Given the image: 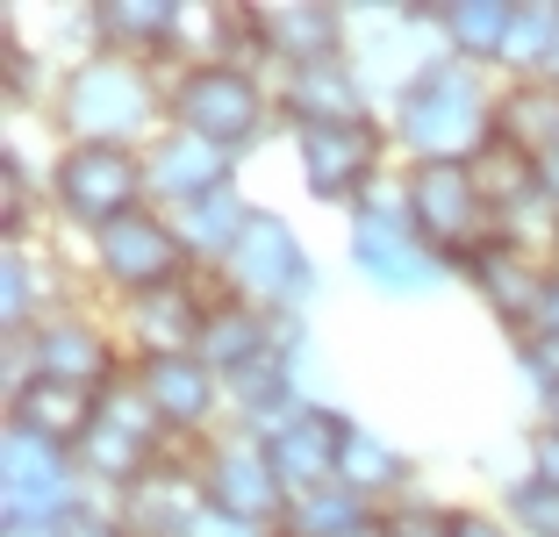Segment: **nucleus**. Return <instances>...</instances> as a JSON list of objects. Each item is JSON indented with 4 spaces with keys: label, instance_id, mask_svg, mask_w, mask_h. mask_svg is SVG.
I'll return each mask as SVG.
<instances>
[{
    "label": "nucleus",
    "instance_id": "3",
    "mask_svg": "<svg viewBox=\"0 0 559 537\" xmlns=\"http://www.w3.org/2000/svg\"><path fill=\"white\" fill-rule=\"evenodd\" d=\"M50 187H58V208L100 237V229L144 215L136 201H144V187H151V165L122 144H72L66 158H58V172H50Z\"/></svg>",
    "mask_w": 559,
    "mask_h": 537
},
{
    "label": "nucleus",
    "instance_id": "41",
    "mask_svg": "<svg viewBox=\"0 0 559 537\" xmlns=\"http://www.w3.org/2000/svg\"><path fill=\"white\" fill-rule=\"evenodd\" d=\"M66 537H122V530H116V523H94V516H72Z\"/></svg>",
    "mask_w": 559,
    "mask_h": 537
},
{
    "label": "nucleus",
    "instance_id": "36",
    "mask_svg": "<svg viewBox=\"0 0 559 537\" xmlns=\"http://www.w3.org/2000/svg\"><path fill=\"white\" fill-rule=\"evenodd\" d=\"M444 537H516V530L495 523V516H480V509H452V516H444Z\"/></svg>",
    "mask_w": 559,
    "mask_h": 537
},
{
    "label": "nucleus",
    "instance_id": "31",
    "mask_svg": "<svg viewBox=\"0 0 559 537\" xmlns=\"http://www.w3.org/2000/svg\"><path fill=\"white\" fill-rule=\"evenodd\" d=\"M366 516H373V502L352 494L345 480H337V488L301 494V502H287V530H295V537H345V530H359Z\"/></svg>",
    "mask_w": 559,
    "mask_h": 537
},
{
    "label": "nucleus",
    "instance_id": "18",
    "mask_svg": "<svg viewBox=\"0 0 559 537\" xmlns=\"http://www.w3.org/2000/svg\"><path fill=\"white\" fill-rule=\"evenodd\" d=\"M144 165H151V187H158L165 201H180V208H194L215 187H230V151L209 144V136H187V130L158 136Z\"/></svg>",
    "mask_w": 559,
    "mask_h": 537
},
{
    "label": "nucleus",
    "instance_id": "29",
    "mask_svg": "<svg viewBox=\"0 0 559 537\" xmlns=\"http://www.w3.org/2000/svg\"><path fill=\"white\" fill-rule=\"evenodd\" d=\"M552 58H559V0H531V8H516L502 65L524 72V80H552Z\"/></svg>",
    "mask_w": 559,
    "mask_h": 537
},
{
    "label": "nucleus",
    "instance_id": "27",
    "mask_svg": "<svg viewBox=\"0 0 559 537\" xmlns=\"http://www.w3.org/2000/svg\"><path fill=\"white\" fill-rule=\"evenodd\" d=\"M245 229H251L245 194H237V187H215V194H201L194 208H187L180 244H187V251H201V259H223V265H230V259H237V244H245Z\"/></svg>",
    "mask_w": 559,
    "mask_h": 537
},
{
    "label": "nucleus",
    "instance_id": "26",
    "mask_svg": "<svg viewBox=\"0 0 559 537\" xmlns=\"http://www.w3.org/2000/svg\"><path fill=\"white\" fill-rule=\"evenodd\" d=\"M280 100H287V115H295V130H309V122H352V115H366V108H359V80L345 72V58H337V65L295 72Z\"/></svg>",
    "mask_w": 559,
    "mask_h": 537
},
{
    "label": "nucleus",
    "instance_id": "16",
    "mask_svg": "<svg viewBox=\"0 0 559 537\" xmlns=\"http://www.w3.org/2000/svg\"><path fill=\"white\" fill-rule=\"evenodd\" d=\"M29 366L44 380H72V387H108V373H116V358H108V344H100V330H86L80 315H44V323L29 330Z\"/></svg>",
    "mask_w": 559,
    "mask_h": 537
},
{
    "label": "nucleus",
    "instance_id": "17",
    "mask_svg": "<svg viewBox=\"0 0 559 537\" xmlns=\"http://www.w3.org/2000/svg\"><path fill=\"white\" fill-rule=\"evenodd\" d=\"M100 29V44H108V58H165V50L180 44L187 29V8H173V0H100L94 15H86Z\"/></svg>",
    "mask_w": 559,
    "mask_h": 537
},
{
    "label": "nucleus",
    "instance_id": "12",
    "mask_svg": "<svg viewBox=\"0 0 559 537\" xmlns=\"http://www.w3.org/2000/svg\"><path fill=\"white\" fill-rule=\"evenodd\" d=\"M345 416L337 408H301L295 423L280 430V438H265V458H273L280 488H287V502H301V494L316 488H337V458H345Z\"/></svg>",
    "mask_w": 559,
    "mask_h": 537
},
{
    "label": "nucleus",
    "instance_id": "28",
    "mask_svg": "<svg viewBox=\"0 0 559 537\" xmlns=\"http://www.w3.org/2000/svg\"><path fill=\"white\" fill-rule=\"evenodd\" d=\"M337 480H345L352 494H366V502H373V494H388V488H402V480H409V458H402L388 438H373V430L352 423L345 430V458H337Z\"/></svg>",
    "mask_w": 559,
    "mask_h": 537
},
{
    "label": "nucleus",
    "instance_id": "20",
    "mask_svg": "<svg viewBox=\"0 0 559 537\" xmlns=\"http://www.w3.org/2000/svg\"><path fill=\"white\" fill-rule=\"evenodd\" d=\"M201 516H209V488L180 466H158L144 488L130 494V516L122 523H130L136 537H194Z\"/></svg>",
    "mask_w": 559,
    "mask_h": 537
},
{
    "label": "nucleus",
    "instance_id": "2",
    "mask_svg": "<svg viewBox=\"0 0 559 537\" xmlns=\"http://www.w3.org/2000/svg\"><path fill=\"white\" fill-rule=\"evenodd\" d=\"M402 215L416 223V237H424L444 265H474L480 251L502 244V229H488V215H495L488 187H480V172L460 165V158H416Z\"/></svg>",
    "mask_w": 559,
    "mask_h": 537
},
{
    "label": "nucleus",
    "instance_id": "22",
    "mask_svg": "<svg viewBox=\"0 0 559 537\" xmlns=\"http://www.w3.org/2000/svg\"><path fill=\"white\" fill-rule=\"evenodd\" d=\"M495 144L516 151V158H552L559 151V86L552 80H524L516 94H502L495 108Z\"/></svg>",
    "mask_w": 559,
    "mask_h": 537
},
{
    "label": "nucleus",
    "instance_id": "5",
    "mask_svg": "<svg viewBox=\"0 0 559 537\" xmlns=\"http://www.w3.org/2000/svg\"><path fill=\"white\" fill-rule=\"evenodd\" d=\"M151 108H158V94H151L144 65H130V58H86L66 80L72 144H122L130 151V136L151 122Z\"/></svg>",
    "mask_w": 559,
    "mask_h": 537
},
{
    "label": "nucleus",
    "instance_id": "32",
    "mask_svg": "<svg viewBox=\"0 0 559 537\" xmlns=\"http://www.w3.org/2000/svg\"><path fill=\"white\" fill-rule=\"evenodd\" d=\"M100 423L136 438V444H158V430H165L151 394H144V380H108V387H100Z\"/></svg>",
    "mask_w": 559,
    "mask_h": 537
},
{
    "label": "nucleus",
    "instance_id": "33",
    "mask_svg": "<svg viewBox=\"0 0 559 537\" xmlns=\"http://www.w3.org/2000/svg\"><path fill=\"white\" fill-rule=\"evenodd\" d=\"M510 530L516 537H559V488L552 480H516L510 488Z\"/></svg>",
    "mask_w": 559,
    "mask_h": 537
},
{
    "label": "nucleus",
    "instance_id": "6",
    "mask_svg": "<svg viewBox=\"0 0 559 537\" xmlns=\"http://www.w3.org/2000/svg\"><path fill=\"white\" fill-rule=\"evenodd\" d=\"M173 115H180L187 136H209V144H223V151H245L251 136L265 130V94H259V80H251L245 65L209 58V65H194L180 86H173Z\"/></svg>",
    "mask_w": 559,
    "mask_h": 537
},
{
    "label": "nucleus",
    "instance_id": "23",
    "mask_svg": "<svg viewBox=\"0 0 559 537\" xmlns=\"http://www.w3.org/2000/svg\"><path fill=\"white\" fill-rule=\"evenodd\" d=\"M438 29H444V44H452L460 65H502L510 29H516V8L510 0H444Z\"/></svg>",
    "mask_w": 559,
    "mask_h": 537
},
{
    "label": "nucleus",
    "instance_id": "7",
    "mask_svg": "<svg viewBox=\"0 0 559 537\" xmlns=\"http://www.w3.org/2000/svg\"><path fill=\"white\" fill-rule=\"evenodd\" d=\"M230 279L245 287V301H259L273 315H295L301 301H316V259L301 251V237L280 215H251L245 244L230 259Z\"/></svg>",
    "mask_w": 559,
    "mask_h": 537
},
{
    "label": "nucleus",
    "instance_id": "30",
    "mask_svg": "<svg viewBox=\"0 0 559 537\" xmlns=\"http://www.w3.org/2000/svg\"><path fill=\"white\" fill-rule=\"evenodd\" d=\"M80 466L94 473V480H116V488H130V494H136V488L151 480V473L165 466V458H158V444H136V438H122V430H108V423H100L94 438H86Z\"/></svg>",
    "mask_w": 559,
    "mask_h": 537
},
{
    "label": "nucleus",
    "instance_id": "38",
    "mask_svg": "<svg viewBox=\"0 0 559 537\" xmlns=\"http://www.w3.org/2000/svg\"><path fill=\"white\" fill-rule=\"evenodd\" d=\"M531 473H538V480H552V488H559V430H552V423H545L538 438H531Z\"/></svg>",
    "mask_w": 559,
    "mask_h": 537
},
{
    "label": "nucleus",
    "instance_id": "13",
    "mask_svg": "<svg viewBox=\"0 0 559 537\" xmlns=\"http://www.w3.org/2000/svg\"><path fill=\"white\" fill-rule=\"evenodd\" d=\"M8 423L44 438L50 452H86V438L100 430V387H72V380H44L29 373L15 387V408H8Z\"/></svg>",
    "mask_w": 559,
    "mask_h": 537
},
{
    "label": "nucleus",
    "instance_id": "21",
    "mask_svg": "<svg viewBox=\"0 0 559 537\" xmlns=\"http://www.w3.org/2000/svg\"><path fill=\"white\" fill-rule=\"evenodd\" d=\"M466 273L480 279V294H488V309L502 315V323H516L524 337L538 330V301H545V279H552V273H538V265H531L516 244H495V251H480V259L466 265Z\"/></svg>",
    "mask_w": 559,
    "mask_h": 537
},
{
    "label": "nucleus",
    "instance_id": "8",
    "mask_svg": "<svg viewBox=\"0 0 559 537\" xmlns=\"http://www.w3.org/2000/svg\"><path fill=\"white\" fill-rule=\"evenodd\" d=\"M180 259H187L180 229L158 223V215H130V223H116V229H100V237H94V265H100V279H116L130 301L180 287Z\"/></svg>",
    "mask_w": 559,
    "mask_h": 537
},
{
    "label": "nucleus",
    "instance_id": "15",
    "mask_svg": "<svg viewBox=\"0 0 559 537\" xmlns=\"http://www.w3.org/2000/svg\"><path fill=\"white\" fill-rule=\"evenodd\" d=\"M144 394H151V408H158V423L165 430H201L215 416V402H223V394H215V366L201 351H180V358H144Z\"/></svg>",
    "mask_w": 559,
    "mask_h": 537
},
{
    "label": "nucleus",
    "instance_id": "34",
    "mask_svg": "<svg viewBox=\"0 0 559 537\" xmlns=\"http://www.w3.org/2000/svg\"><path fill=\"white\" fill-rule=\"evenodd\" d=\"M0 294H8V330H15V337H29V330L44 323V315L29 309L36 279H29V251H22V237H15V244H8V287H0Z\"/></svg>",
    "mask_w": 559,
    "mask_h": 537
},
{
    "label": "nucleus",
    "instance_id": "1",
    "mask_svg": "<svg viewBox=\"0 0 559 537\" xmlns=\"http://www.w3.org/2000/svg\"><path fill=\"white\" fill-rule=\"evenodd\" d=\"M395 130L416 158H488L495 151V100L480 94V80L460 65V58H430L395 100Z\"/></svg>",
    "mask_w": 559,
    "mask_h": 537
},
{
    "label": "nucleus",
    "instance_id": "10",
    "mask_svg": "<svg viewBox=\"0 0 559 537\" xmlns=\"http://www.w3.org/2000/svg\"><path fill=\"white\" fill-rule=\"evenodd\" d=\"M295 151H301V179H309L316 201H359V187L380 165V122L373 115L309 122V130H295Z\"/></svg>",
    "mask_w": 559,
    "mask_h": 537
},
{
    "label": "nucleus",
    "instance_id": "14",
    "mask_svg": "<svg viewBox=\"0 0 559 537\" xmlns=\"http://www.w3.org/2000/svg\"><path fill=\"white\" fill-rule=\"evenodd\" d=\"M345 22L337 8H301V0H287V8H259L251 15V36H259V50H273V58H287L295 72L309 65H337L345 58Z\"/></svg>",
    "mask_w": 559,
    "mask_h": 537
},
{
    "label": "nucleus",
    "instance_id": "4",
    "mask_svg": "<svg viewBox=\"0 0 559 537\" xmlns=\"http://www.w3.org/2000/svg\"><path fill=\"white\" fill-rule=\"evenodd\" d=\"M72 516H80L72 458L8 423V452H0V530H66Z\"/></svg>",
    "mask_w": 559,
    "mask_h": 537
},
{
    "label": "nucleus",
    "instance_id": "24",
    "mask_svg": "<svg viewBox=\"0 0 559 537\" xmlns=\"http://www.w3.org/2000/svg\"><path fill=\"white\" fill-rule=\"evenodd\" d=\"M237 387V408H245V423H251V438H280V430L295 423L301 408V387H295V366H287V358H259V366H251V373H237L230 380Z\"/></svg>",
    "mask_w": 559,
    "mask_h": 537
},
{
    "label": "nucleus",
    "instance_id": "43",
    "mask_svg": "<svg viewBox=\"0 0 559 537\" xmlns=\"http://www.w3.org/2000/svg\"><path fill=\"white\" fill-rule=\"evenodd\" d=\"M0 537H66V530H0Z\"/></svg>",
    "mask_w": 559,
    "mask_h": 537
},
{
    "label": "nucleus",
    "instance_id": "39",
    "mask_svg": "<svg viewBox=\"0 0 559 537\" xmlns=\"http://www.w3.org/2000/svg\"><path fill=\"white\" fill-rule=\"evenodd\" d=\"M531 337H559V273L545 279V301H538V330Z\"/></svg>",
    "mask_w": 559,
    "mask_h": 537
},
{
    "label": "nucleus",
    "instance_id": "45",
    "mask_svg": "<svg viewBox=\"0 0 559 537\" xmlns=\"http://www.w3.org/2000/svg\"><path fill=\"white\" fill-rule=\"evenodd\" d=\"M552 86H559V58H552Z\"/></svg>",
    "mask_w": 559,
    "mask_h": 537
},
{
    "label": "nucleus",
    "instance_id": "35",
    "mask_svg": "<svg viewBox=\"0 0 559 537\" xmlns=\"http://www.w3.org/2000/svg\"><path fill=\"white\" fill-rule=\"evenodd\" d=\"M516 366L538 380V394H559V337H516Z\"/></svg>",
    "mask_w": 559,
    "mask_h": 537
},
{
    "label": "nucleus",
    "instance_id": "9",
    "mask_svg": "<svg viewBox=\"0 0 559 537\" xmlns=\"http://www.w3.org/2000/svg\"><path fill=\"white\" fill-rule=\"evenodd\" d=\"M352 265L380 294H402V301H416V294H430L444 279V259L416 237L409 215H359L352 223Z\"/></svg>",
    "mask_w": 559,
    "mask_h": 537
},
{
    "label": "nucleus",
    "instance_id": "25",
    "mask_svg": "<svg viewBox=\"0 0 559 537\" xmlns=\"http://www.w3.org/2000/svg\"><path fill=\"white\" fill-rule=\"evenodd\" d=\"M136 337H144V358H180V351H201V323H209V309H201L187 287H165V294H144L136 301Z\"/></svg>",
    "mask_w": 559,
    "mask_h": 537
},
{
    "label": "nucleus",
    "instance_id": "40",
    "mask_svg": "<svg viewBox=\"0 0 559 537\" xmlns=\"http://www.w3.org/2000/svg\"><path fill=\"white\" fill-rule=\"evenodd\" d=\"M538 194L559 208V151H552V158H538Z\"/></svg>",
    "mask_w": 559,
    "mask_h": 537
},
{
    "label": "nucleus",
    "instance_id": "11",
    "mask_svg": "<svg viewBox=\"0 0 559 537\" xmlns=\"http://www.w3.org/2000/svg\"><path fill=\"white\" fill-rule=\"evenodd\" d=\"M201 488H209V509H223V516L287 523V488H280V473H273V458H265L259 438H237V444H223V452H209Z\"/></svg>",
    "mask_w": 559,
    "mask_h": 537
},
{
    "label": "nucleus",
    "instance_id": "44",
    "mask_svg": "<svg viewBox=\"0 0 559 537\" xmlns=\"http://www.w3.org/2000/svg\"><path fill=\"white\" fill-rule=\"evenodd\" d=\"M545 408H552V430H559V394H545Z\"/></svg>",
    "mask_w": 559,
    "mask_h": 537
},
{
    "label": "nucleus",
    "instance_id": "19",
    "mask_svg": "<svg viewBox=\"0 0 559 537\" xmlns=\"http://www.w3.org/2000/svg\"><path fill=\"white\" fill-rule=\"evenodd\" d=\"M201 358L223 380L251 373L259 358H273V309H259V301H215L209 323H201Z\"/></svg>",
    "mask_w": 559,
    "mask_h": 537
},
{
    "label": "nucleus",
    "instance_id": "42",
    "mask_svg": "<svg viewBox=\"0 0 559 537\" xmlns=\"http://www.w3.org/2000/svg\"><path fill=\"white\" fill-rule=\"evenodd\" d=\"M345 537H395V516H380V509H373V516H366L359 530H345Z\"/></svg>",
    "mask_w": 559,
    "mask_h": 537
},
{
    "label": "nucleus",
    "instance_id": "37",
    "mask_svg": "<svg viewBox=\"0 0 559 537\" xmlns=\"http://www.w3.org/2000/svg\"><path fill=\"white\" fill-rule=\"evenodd\" d=\"M194 537H273V523H245V516H223V509H209V516L194 523Z\"/></svg>",
    "mask_w": 559,
    "mask_h": 537
}]
</instances>
